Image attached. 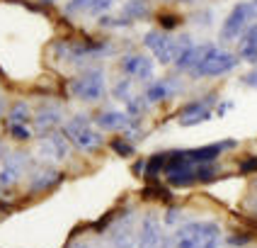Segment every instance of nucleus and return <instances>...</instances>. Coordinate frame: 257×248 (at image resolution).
Listing matches in <instances>:
<instances>
[{
	"instance_id": "obj_19",
	"label": "nucleus",
	"mask_w": 257,
	"mask_h": 248,
	"mask_svg": "<svg viewBox=\"0 0 257 248\" xmlns=\"http://www.w3.org/2000/svg\"><path fill=\"white\" fill-rule=\"evenodd\" d=\"M240 37H243L240 39V56L247 58V61H255L257 58V22L250 25Z\"/></svg>"
},
{
	"instance_id": "obj_24",
	"label": "nucleus",
	"mask_w": 257,
	"mask_h": 248,
	"mask_svg": "<svg viewBox=\"0 0 257 248\" xmlns=\"http://www.w3.org/2000/svg\"><path fill=\"white\" fill-rule=\"evenodd\" d=\"M177 17L175 15H160V27H163V32H168V29H175L177 27Z\"/></svg>"
},
{
	"instance_id": "obj_26",
	"label": "nucleus",
	"mask_w": 257,
	"mask_h": 248,
	"mask_svg": "<svg viewBox=\"0 0 257 248\" xmlns=\"http://www.w3.org/2000/svg\"><path fill=\"white\" fill-rule=\"evenodd\" d=\"M243 80H245V86L257 88V68H255V71H250V73H247V75H245Z\"/></svg>"
},
{
	"instance_id": "obj_17",
	"label": "nucleus",
	"mask_w": 257,
	"mask_h": 248,
	"mask_svg": "<svg viewBox=\"0 0 257 248\" xmlns=\"http://www.w3.org/2000/svg\"><path fill=\"white\" fill-rule=\"evenodd\" d=\"M61 180V173H58L54 166H42L32 173V180H29V190L32 192H39V190H49L51 185H56Z\"/></svg>"
},
{
	"instance_id": "obj_31",
	"label": "nucleus",
	"mask_w": 257,
	"mask_h": 248,
	"mask_svg": "<svg viewBox=\"0 0 257 248\" xmlns=\"http://www.w3.org/2000/svg\"><path fill=\"white\" fill-rule=\"evenodd\" d=\"M180 3H192V0H180Z\"/></svg>"
},
{
	"instance_id": "obj_23",
	"label": "nucleus",
	"mask_w": 257,
	"mask_h": 248,
	"mask_svg": "<svg viewBox=\"0 0 257 248\" xmlns=\"http://www.w3.org/2000/svg\"><path fill=\"white\" fill-rule=\"evenodd\" d=\"M10 134H13L17 141H29V136H32L29 127H10Z\"/></svg>"
},
{
	"instance_id": "obj_6",
	"label": "nucleus",
	"mask_w": 257,
	"mask_h": 248,
	"mask_svg": "<svg viewBox=\"0 0 257 248\" xmlns=\"http://www.w3.org/2000/svg\"><path fill=\"white\" fill-rule=\"evenodd\" d=\"M255 13L257 10H255V5H252V3H238V5L230 10L228 17H226L223 27H221V39H223V42H233V39H238L245 29L250 27L247 22H252Z\"/></svg>"
},
{
	"instance_id": "obj_9",
	"label": "nucleus",
	"mask_w": 257,
	"mask_h": 248,
	"mask_svg": "<svg viewBox=\"0 0 257 248\" xmlns=\"http://www.w3.org/2000/svg\"><path fill=\"white\" fill-rule=\"evenodd\" d=\"M25 163H27L25 153H5L0 160V188L5 190L17 185V180L25 173Z\"/></svg>"
},
{
	"instance_id": "obj_21",
	"label": "nucleus",
	"mask_w": 257,
	"mask_h": 248,
	"mask_svg": "<svg viewBox=\"0 0 257 248\" xmlns=\"http://www.w3.org/2000/svg\"><path fill=\"white\" fill-rule=\"evenodd\" d=\"M148 3L146 0H128L126 5H124V20L126 22H134V20H143L146 15H148Z\"/></svg>"
},
{
	"instance_id": "obj_13",
	"label": "nucleus",
	"mask_w": 257,
	"mask_h": 248,
	"mask_svg": "<svg viewBox=\"0 0 257 248\" xmlns=\"http://www.w3.org/2000/svg\"><path fill=\"white\" fill-rule=\"evenodd\" d=\"M143 44L148 46V51L153 54L156 61L160 63H170V51H172V37L163 29H151L146 37H143Z\"/></svg>"
},
{
	"instance_id": "obj_15",
	"label": "nucleus",
	"mask_w": 257,
	"mask_h": 248,
	"mask_svg": "<svg viewBox=\"0 0 257 248\" xmlns=\"http://www.w3.org/2000/svg\"><path fill=\"white\" fill-rule=\"evenodd\" d=\"M95 124L104 131H126L136 127V122L126 112H119V110H104V112H100L95 117Z\"/></svg>"
},
{
	"instance_id": "obj_7",
	"label": "nucleus",
	"mask_w": 257,
	"mask_h": 248,
	"mask_svg": "<svg viewBox=\"0 0 257 248\" xmlns=\"http://www.w3.org/2000/svg\"><path fill=\"white\" fill-rule=\"evenodd\" d=\"M136 246L139 248H165V236H163V221L156 212H148L143 217L136 236Z\"/></svg>"
},
{
	"instance_id": "obj_8",
	"label": "nucleus",
	"mask_w": 257,
	"mask_h": 248,
	"mask_svg": "<svg viewBox=\"0 0 257 248\" xmlns=\"http://www.w3.org/2000/svg\"><path fill=\"white\" fill-rule=\"evenodd\" d=\"M68 148H71V141L66 139L63 131H49L44 134L42 144H39V156L49 163H58V160H66L68 158Z\"/></svg>"
},
{
	"instance_id": "obj_3",
	"label": "nucleus",
	"mask_w": 257,
	"mask_h": 248,
	"mask_svg": "<svg viewBox=\"0 0 257 248\" xmlns=\"http://www.w3.org/2000/svg\"><path fill=\"white\" fill-rule=\"evenodd\" d=\"M63 134H66V139H68L73 146H78L80 151H87V153H90V151H97V148L104 144L102 134L95 129L92 122L83 115L71 117V119L63 124Z\"/></svg>"
},
{
	"instance_id": "obj_20",
	"label": "nucleus",
	"mask_w": 257,
	"mask_h": 248,
	"mask_svg": "<svg viewBox=\"0 0 257 248\" xmlns=\"http://www.w3.org/2000/svg\"><path fill=\"white\" fill-rule=\"evenodd\" d=\"M8 124L10 127H29L32 124V110H29V105L17 102L13 110H10V115H8Z\"/></svg>"
},
{
	"instance_id": "obj_25",
	"label": "nucleus",
	"mask_w": 257,
	"mask_h": 248,
	"mask_svg": "<svg viewBox=\"0 0 257 248\" xmlns=\"http://www.w3.org/2000/svg\"><path fill=\"white\" fill-rule=\"evenodd\" d=\"M252 171H257V156H250L240 163V173H252Z\"/></svg>"
},
{
	"instance_id": "obj_12",
	"label": "nucleus",
	"mask_w": 257,
	"mask_h": 248,
	"mask_svg": "<svg viewBox=\"0 0 257 248\" xmlns=\"http://www.w3.org/2000/svg\"><path fill=\"white\" fill-rule=\"evenodd\" d=\"M121 73L134 80H151L153 78V61L143 54H128L121 58Z\"/></svg>"
},
{
	"instance_id": "obj_28",
	"label": "nucleus",
	"mask_w": 257,
	"mask_h": 248,
	"mask_svg": "<svg viewBox=\"0 0 257 248\" xmlns=\"http://www.w3.org/2000/svg\"><path fill=\"white\" fill-rule=\"evenodd\" d=\"M3 156H5V144L0 141V160H3Z\"/></svg>"
},
{
	"instance_id": "obj_22",
	"label": "nucleus",
	"mask_w": 257,
	"mask_h": 248,
	"mask_svg": "<svg viewBox=\"0 0 257 248\" xmlns=\"http://www.w3.org/2000/svg\"><path fill=\"white\" fill-rule=\"evenodd\" d=\"M112 3H114V0H95V3L90 5V10H87V13H90V15H102V13H107V10L112 8Z\"/></svg>"
},
{
	"instance_id": "obj_10",
	"label": "nucleus",
	"mask_w": 257,
	"mask_h": 248,
	"mask_svg": "<svg viewBox=\"0 0 257 248\" xmlns=\"http://www.w3.org/2000/svg\"><path fill=\"white\" fill-rule=\"evenodd\" d=\"M211 115H214L211 112V100H194L180 110L177 122H180V127H197L201 122H209Z\"/></svg>"
},
{
	"instance_id": "obj_30",
	"label": "nucleus",
	"mask_w": 257,
	"mask_h": 248,
	"mask_svg": "<svg viewBox=\"0 0 257 248\" xmlns=\"http://www.w3.org/2000/svg\"><path fill=\"white\" fill-rule=\"evenodd\" d=\"M3 110H5V102L0 100V119H3Z\"/></svg>"
},
{
	"instance_id": "obj_29",
	"label": "nucleus",
	"mask_w": 257,
	"mask_h": 248,
	"mask_svg": "<svg viewBox=\"0 0 257 248\" xmlns=\"http://www.w3.org/2000/svg\"><path fill=\"white\" fill-rule=\"evenodd\" d=\"M73 248H92V246H87V243H75Z\"/></svg>"
},
{
	"instance_id": "obj_11",
	"label": "nucleus",
	"mask_w": 257,
	"mask_h": 248,
	"mask_svg": "<svg viewBox=\"0 0 257 248\" xmlns=\"http://www.w3.org/2000/svg\"><path fill=\"white\" fill-rule=\"evenodd\" d=\"M104 51H107V46H102V44H97V42H87V44L68 42L61 49L63 58L71 61V63H83V61H90V58H97V56H102Z\"/></svg>"
},
{
	"instance_id": "obj_27",
	"label": "nucleus",
	"mask_w": 257,
	"mask_h": 248,
	"mask_svg": "<svg viewBox=\"0 0 257 248\" xmlns=\"http://www.w3.org/2000/svg\"><path fill=\"white\" fill-rule=\"evenodd\" d=\"M165 221H168V224H175V221H177V209H168V217H165Z\"/></svg>"
},
{
	"instance_id": "obj_16",
	"label": "nucleus",
	"mask_w": 257,
	"mask_h": 248,
	"mask_svg": "<svg viewBox=\"0 0 257 248\" xmlns=\"http://www.w3.org/2000/svg\"><path fill=\"white\" fill-rule=\"evenodd\" d=\"M32 122H34V129L39 134H49V131H54L61 124V110L54 107V105H42V107L34 110Z\"/></svg>"
},
{
	"instance_id": "obj_32",
	"label": "nucleus",
	"mask_w": 257,
	"mask_h": 248,
	"mask_svg": "<svg viewBox=\"0 0 257 248\" xmlns=\"http://www.w3.org/2000/svg\"><path fill=\"white\" fill-rule=\"evenodd\" d=\"M252 5H255V10H257V0H255V3H252Z\"/></svg>"
},
{
	"instance_id": "obj_1",
	"label": "nucleus",
	"mask_w": 257,
	"mask_h": 248,
	"mask_svg": "<svg viewBox=\"0 0 257 248\" xmlns=\"http://www.w3.org/2000/svg\"><path fill=\"white\" fill-rule=\"evenodd\" d=\"M163 173L165 180L170 183L172 188H187V185H194V183H209L218 175V166L216 163H187L182 160L175 151L165 153V163H163Z\"/></svg>"
},
{
	"instance_id": "obj_4",
	"label": "nucleus",
	"mask_w": 257,
	"mask_h": 248,
	"mask_svg": "<svg viewBox=\"0 0 257 248\" xmlns=\"http://www.w3.org/2000/svg\"><path fill=\"white\" fill-rule=\"evenodd\" d=\"M238 66V56L230 54V51H223V49H216L214 44L209 46V51L204 54L197 68L192 71V75H199V78H214V75H223V73L233 71Z\"/></svg>"
},
{
	"instance_id": "obj_18",
	"label": "nucleus",
	"mask_w": 257,
	"mask_h": 248,
	"mask_svg": "<svg viewBox=\"0 0 257 248\" xmlns=\"http://www.w3.org/2000/svg\"><path fill=\"white\" fill-rule=\"evenodd\" d=\"M170 95H172V88L168 80H153V83H148V88H146L143 100L148 102V105H156V102L168 100Z\"/></svg>"
},
{
	"instance_id": "obj_14",
	"label": "nucleus",
	"mask_w": 257,
	"mask_h": 248,
	"mask_svg": "<svg viewBox=\"0 0 257 248\" xmlns=\"http://www.w3.org/2000/svg\"><path fill=\"white\" fill-rule=\"evenodd\" d=\"M107 243L109 248H134V219L124 214L112 224V229L107 233Z\"/></svg>"
},
{
	"instance_id": "obj_5",
	"label": "nucleus",
	"mask_w": 257,
	"mask_h": 248,
	"mask_svg": "<svg viewBox=\"0 0 257 248\" xmlns=\"http://www.w3.org/2000/svg\"><path fill=\"white\" fill-rule=\"evenodd\" d=\"M71 93L73 98L83 102H97L104 98L107 93V83H104V73L100 68H87L83 75H78L71 80Z\"/></svg>"
},
{
	"instance_id": "obj_2",
	"label": "nucleus",
	"mask_w": 257,
	"mask_h": 248,
	"mask_svg": "<svg viewBox=\"0 0 257 248\" xmlns=\"http://www.w3.org/2000/svg\"><path fill=\"white\" fill-rule=\"evenodd\" d=\"M221 236L216 221H187L172 236V248H218Z\"/></svg>"
}]
</instances>
